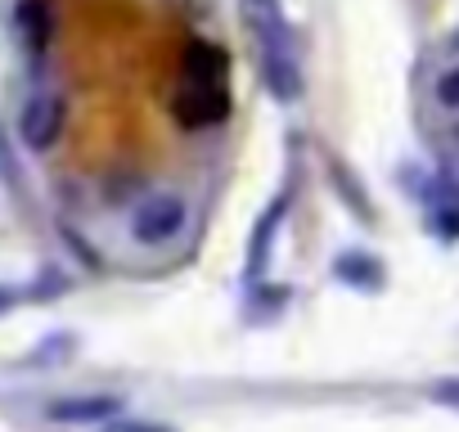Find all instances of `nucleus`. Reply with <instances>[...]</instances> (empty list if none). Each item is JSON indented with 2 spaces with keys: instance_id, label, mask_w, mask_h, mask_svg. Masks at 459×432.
<instances>
[{
  "instance_id": "1",
  "label": "nucleus",
  "mask_w": 459,
  "mask_h": 432,
  "mask_svg": "<svg viewBox=\"0 0 459 432\" xmlns=\"http://www.w3.org/2000/svg\"><path fill=\"white\" fill-rule=\"evenodd\" d=\"M225 113V77L221 55L207 46H194L185 59V86L176 91V117L185 126H207Z\"/></svg>"
},
{
  "instance_id": "2",
  "label": "nucleus",
  "mask_w": 459,
  "mask_h": 432,
  "mask_svg": "<svg viewBox=\"0 0 459 432\" xmlns=\"http://www.w3.org/2000/svg\"><path fill=\"white\" fill-rule=\"evenodd\" d=\"M185 221H189V207L180 194H149L131 212V239L140 248H167L180 239Z\"/></svg>"
},
{
  "instance_id": "3",
  "label": "nucleus",
  "mask_w": 459,
  "mask_h": 432,
  "mask_svg": "<svg viewBox=\"0 0 459 432\" xmlns=\"http://www.w3.org/2000/svg\"><path fill=\"white\" fill-rule=\"evenodd\" d=\"M64 126H68V99L59 91H37V95L23 99V108H19V140L32 153L55 149Z\"/></svg>"
},
{
  "instance_id": "4",
  "label": "nucleus",
  "mask_w": 459,
  "mask_h": 432,
  "mask_svg": "<svg viewBox=\"0 0 459 432\" xmlns=\"http://www.w3.org/2000/svg\"><path fill=\"white\" fill-rule=\"evenodd\" d=\"M19 23H23V32H28V41H32V46H41V41H46V32H50V14H46L41 0H23Z\"/></svg>"
},
{
  "instance_id": "5",
  "label": "nucleus",
  "mask_w": 459,
  "mask_h": 432,
  "mask_svg": "<svg viewBox=\"0 0 459 432\" xmlns=\"http://www.w3.org/2000/svg\"><path fill=\"white\" fill-rule=\"evenodd\" d=\"M432 99H437L446 113H459V64H450L446 73H437V82H432Z\"/></svg>"
}]
</instances>
